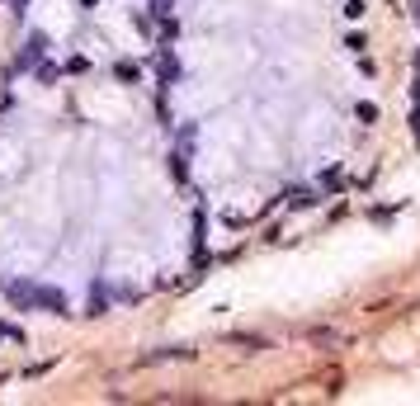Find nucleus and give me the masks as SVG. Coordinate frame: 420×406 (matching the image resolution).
Instances as JSON below:
<instances>
[{
  "label": "nucleus",
  "mask_w": 420,
  "mask_h": 406,
  "mask_svg": "<svg viewBox=\"0 0 420 406\" xmlns=\"http://www.w3.org/2000/svg\"><path fill=\"white\" fill-rule=\"evenodd\" d=\"M33 307H48L53 317H71V302H66V293H62V288H53V284H33Z\"/></svg>",
  "instance_id": "1"
},
{
  "label": "nucleus",
  "mask_w": 420,
  "mask_h": 406,
  "mask_svg": "<svg viewBox=\"0 0 420 406\" xmlns=\"http://www.w3.org/2000/svg\"><path fill=\"white\" fill-rule=\"evenodd\" d=\"M48 48H53V43H48V33H28V38H24V53H19V62H15V71H33V66L48 57Z\"/></svg>",
  "instance_id": "2"
},
{
  "label": "nucleus",
  "mask_w": 420,
  "mask_h": 406,
  "mask_svg": "<svg viewBox=\"0 0 420 406\" xmlns=\"http://www.w3.org/2000/svg\"><path fill=\"white\" fill-rule=\"evenodd\" d=\"M284 199H289V208L298 213V208H316V203H321V190H316V185H298V190H289Z\"/></svg>",
  "instance_id": "3"
},
{
  "label": "nucleus",
  "mask_w": 420,
  "mask_h": 406,
  "mask_svg": "<svg viewBox=\"0 0 420 406\" xmlns=\"http://www.w3.org/2000/svg\"><path fill=\"white\" fill-rule=\"evenodd\" d=\"M5 298H10L15 307H19V312H24V307H33V284H28V279H15V284H5Z\"/></svg>",
  "instance_id": "4"
},
{
  "label": "nucleus",
  "mask_w": 420,
  "mask_h": 406,
  "mask_svg": "<svg viewBox=\"0 0 420 406\" xmlns=\"http://www.w3.org/2000/svg\"><path fill=\"white\" fill-rule=\"evenodd\" d=\"M104 312H109V284L95 279V288H90V312H85V317H104Z\"/></svg>",
  "instance_id": "5"
},
{
  "label": "nucleus",
  "mask_w": 420,
  "mask_h": 406,
  "mask_svg": "<svg viewBox=\"0 0 420 406\" xmlns=\"http://www.w3.org/2000/svg\"><path fill=\"white\" fill-rule=\"evenodd\" d=\"M175 81H180V62H175L170 48H161V85H175Z\"/></svg>",
  "instance_id": "6"
},
{
  "label": "nucleus",
  "mask_w": 420,
  "mask_h": 406,
  "mask_svg": "<svg viewBox=\"0 0 420 406\" xmlns=\"http://www.w3.org/2000/svg\"><path fill=\"white\" fill-rule=\"evenodd\" d=\"M33 81H38V85H57V81H62V66H53V62L43 57V62L33 66Z\"/></svg>",
  "instance_id": "7"
},
{
  "label": "nucleus",
  "mask_w": 420,
  "mask_h": 406,
  "mask_svg": "<svg viewBox=\"0 0 420 406\" xmlns=\"http://www.w3.org/2000/svg\"><path fill=\"white\" fill-rule=\"evenodd\" d=\"M113 76H118L123 85H137L142 81V66H137V62H113Z\"/></svg>",
  "instance_id": "8"
},
{
  "label": "nucleus",
  "mask_w": 420,
  "mask_h": 406,
  "mask_svg": "<svg viewBox=\"0 0 420 406\" xmlns=\"http://www.w3.org/2000/svg\"><path fill=\"white\" fill-rule=\"evenodd\" d=\"M364 15H368L364 0H345V19H364Z\"/></svg>",
  "instance_id": "9"
},
{
  "label": "nucleus",
  "mask_w": 420,
  "mask_h": 406,
  "mask_svg": "<svg viewBox=\"0 0 420 406\" xmlns=\"http://www.w3.org/2000/svg\"><path fill=\"white\" fill-rule=\"evenodd\" d=\"M0 340H15V345H24V331H19V326H10V322H0Z\"/></svg>",
  "instance_id": "10"
},
{
  "label": "nucleus",
  "mask_w": 420,
  "mask_h": 406,
  "mask_svg": "<svg viewBox=\"0 0 420 406\" xmlns=\"http://www.w3.org/2000/svg\"><path fill=\"white\" fill-rule=\"evenodd\" d=\"M354 113H359L364 123H378V104H368V100H359V104H354Z\"/></svg>",
  "instance_id": "11"
},
{
  "label": "nucleus",
  "mask_w": 420,
  "mask_h": 406,
  "mask_svg": "<svg viewBox=\"0 0 420 406\" xmlns=\"http://www.w3.org/2000/svg\"><path fill=\"white\" fill-rule=\"evenodd\" d=\"M368 43H364V33H345V53H364Z\"/></svg>",
  "instance_id": "12"
},
{
  "label": "nucleus",
  "mask_w": 420,
  "mask_h": 406,
  "mask_svg": "<svg viewBox=\"0 0 420 406\" xmlns=\"http://www.w3.org/2000/svg\"><path fill=\"white\" fill-rule=\"evenodd\" d=\"M340 185H345L340 170H326V175H321V190H340Z\"/></svg>",
  "instance_id": "13"
},
{
  "label": "nucleus",
  "mask_w": 420,
  "mask_h": 406,
  "mask_svg": "<svg viewBox=\"0 0 420 406\" xmlns=\"http://www.w3.org/2000/svg\"><path fill=\"white\" fill-rule=\"evenodd\" d=\"M66 71H71V76H85V71H90V62H85V57H71V62H66Z\"/></svg>",
  "instance_id": "14"
},
{
  "label": "nucleus",
  "mask_w": 420,
  "mask_h": 406,
  "mask_svg": "<svg viewBox=\"0 0 420 406\" xmlns=\"http://www.w3.org/2000/svg\"><path fill=\"white\" fill-rule=\"evenodd\" d=\"M152 15H161V19H165V15H170V0H152Z\"/></svg>",
  "instance_id": "15"
},
{
  "label": "nucleus",
  "mask_w": 420,
  "mask_h": 406,
  "mask_svg": "<svg viewBox=\"0 0 420 406\" xmlns=\"http://www.w3.org/2000/svg\"><path fill=\"white\" fill-rule=\"evenodd\" d=\"M411 133H416V142H420V100H416V109H411Z\"/></svg>",
  "instance_id": "16"
},
{
  "label": "nucleus",
  "mask_w": 420,
  "mask_h": 406,
  "mask_svg": "<svg viewBox=\"0 0 420 406\" xmlns=\"http://www.w3.org/2000/svg\"><path fill=\"white\" fill-rule=\"evenodd\" d=\"M411 100H420V71H416V81H411Z\"/></svg>",
  "instance_id": "17"
},
{
  "label": "nucleus",
  "mask_w": 420,
  "mask_h": 406,
  "mask_svg": "<svg viewBox=\"0 0 420 406\" xmlns=\"http://www.w3.org/2000/svg\"><path fill=\"white\" fill-rule=\"evenodd\" d=\"M80 5H85V10H95V5H100V0H80Z\"/></svg>",
  "instance_id": "18"
},
{
  "label": "nucleus",
  "mask_w": 420,
  "mask_h": 406,
  "mask_svg": "<svg viewBox=\"0 0 420 406\" xmlns=\"http://www.w3.org/2000/svg\"><path fill=\"white\" fill-rule=\"evenodd\" d=\"M411 15H416V24H420V0H416V10H411Z\"/></svg>",
  "instance_id": "19"
},
{
  "label": "nucleus",
  "mask_w": 420,
  "mask_h": 406,
  "mask_svg": "<svg viewBox=\"0 0 420 406\" xmlns=\"http://www.w3.org/2000/svg\"><path fill=\"white\" fill-rule=\"evenodd\" d=\"M416 71H420V53H416Z\"/></svg>",
  "instance_id": "20"
}]
</instances>
